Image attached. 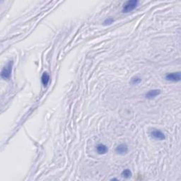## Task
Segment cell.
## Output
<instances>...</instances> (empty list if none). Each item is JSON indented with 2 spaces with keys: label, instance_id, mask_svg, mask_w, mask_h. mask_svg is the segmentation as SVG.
<instances>
[{
  "label": "cell",
  "instance_id": "cell-4",
  "mask_svg": "<svg viewBox=\"0 0 181 181\" xmlns=\"http://www.w3.org/2000/svg\"><path fill=\"white\" fill-rule=\"evenodd\" d=\"M166 80L171 82H178L180 81V72H171L168 73L165 77Z\"/></svg>",
  "mask_w": 181,
  "mask_h": 181
},
{
  "label": "cell",
  "instance_id": "cell-2",
  "mask_svg": "<svg viewBox=\"0 0 181 181\" xmlns=\"http://www.w3.org/2000/svg\"><path fill=\"white\" fill-rule=\"evenodd\" d=\"M139 4V1L137 0H130V1L124 2L122 7V13H129L135 10Z\"/></svg>",
  "mask_w": 181,
  "mask_h": 181
},
{
  "label": "cell",
  "instance_id": "cell-1",
  "mask_svg": "<svg viewBox=\"0 0 181 181\" xmlns=\"http://www.w3.org/2000/svg\"><path fill=\"white\" fill-rule=\"evenodd\" d=\"M13 65V60H10V61L7 62V65H6L4 67H3V69H1V77L4 80H8V79H9L11 78V72H12Z\"/></svg>",
  "mask_w": 181,
  "mask_h": 181
},
{
  "label": "cell",
  "instance_id": "cell-3",
  "mask_svg": "<svg viewBox=\"0 0 181 181\" xmlns=\"http://www.w3.org/2000/svg\"><path fill=\"white\" fill-rule=\"evenodd\" d=\"M150 135L154 139L159 140V141H162V140L166 139V135H164V133L162 131H161L159 130L153 129V130H151V132H150Z\"/></svg>",
  "mask_w": 181,
  "mask_h": 181
},
{
  "label": "cell",
  "instance_id": "cell-10",
  "mask_svg": "<svg viewBox=\"0 0 181 181\" xmlns=\"http://www.w3.org/2000/svg\"><path fill=\"white\" fill-rule=\"evenodd\" d=\"M130 82H131L132 84H133V85H137L142 82V79L139 77H136L135 76V77L132 78L131 81H130Z\"/></svg>",
  "mask_w": 181,
  "mask_h": 181
},
{
  "label": "cell",
  "instance_id": "cell-9",
  "mask_svg": "<svg viewBox=\"0 0 181 181\" xmlns=\"http://www.w3.org/2000/svg\"><path fill=\"white\" fill-rule=\"evenodd\" d=\"M121 176L122 178H131L132 176V171L130 170V169H124V170H123V171L121 173Z\"/></svg>",
  "mask_w": 181,
  "mask_h": 181
},
{
  "label": "cell",
  "instance_id": "cell-7",
  "mask_svg": "<svg viewBox=\"0 0 181 181\" xmlns=\"http://www.w3.org/2000/svg\"><path fill=\"white\" fill-rule=\"evenodd\" d=\"M160 93L161 91L159 89H153V90H150L146 93L145 97L148 99H152L160 95Z\"/></svg>",
  "mask_w": 181,
  "mask_h": 181
},
{
  "label": "cell",
  "instance_id": "cell-6",
  "mask_svg": "<svg viewBox=\"0 0 181 181\" xmlns=\"http://www.w3.org/2000/svg\"><path fill=\"white\" fill-rule=\"evenodd\" d=\"M96 152L100 155H104L106 154L108 152V148L106 145H104V144H99L96 146Z\"/></svg>",
  "mask_w": 181,
  "mask_h": 181
},
{
  "label": "cell",
  "instance_id": "cell-11",
  "mask_svg": "<svg viewBox=\"0 0 181 181\" xmlns=\"http://www.w3.org/2000/svg\"><path fill=\"white\" fill-rule=\"evenodd\" d=\"M114 19L112 18H108L104 21V26H109V25H111L112 23L114 22Z\"/></svg>",
  "mask_w": 181,
  "mask_h": 181
},
{
  "label": "cell",
  "instance_id": "cell-8",
  "mask_svg": "<svg viewBox=\"0 0 181 181\" xmlns=\"http://www.w3.org/2000/svg\"><path fill=\"white\" fill-rule=\"evenodd\" d=\"M50 75L48 72H44L43 74H42V75L41 77V82L44 87L48 86V83H49V82H50Z\"/></svg>",
  "mask_w": 181,
  "mask_h": 181
},
{
  "label": "cell",
  "instance_id": "cell-5",
  "mask_svg": "<svg viewBox=\"0 0 181 181\" xmlns=\"http://www.w3.org/2000/svg\"><path fill=\"white\" fill-rule=\"evenodd\" d=\"M129 148L126 144H120L116 147L115 153L119 155H125L128 153Z\"/></svg>",
  "mask_w": 181,
  "mask_h": 181
}]
</instances>
